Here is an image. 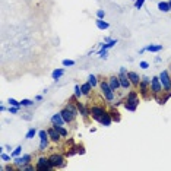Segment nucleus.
<instances>
[{
	"instance_id": "obj_1",
	"label": "nucleus",
	"mask_w": 171,
	"mask_h": 171,
	"mask_svg": "<svg viewBox=\"0 0 171 171\" xmlns=\"http://www.w3.org/2000/svg\"><path fill=\"white\" fill-rule=\"evenodd\" d=\"M123 104L127 111H136L137 105H139V94L136 91H129Z\"/></svg>"
},
{
	"instance_id": "obj_2",
	"label": "nucleus",
	"mask_w": 171,
	"mask_h": 171,
	"mask_svg": "<svg viewBox=\"0 0 171 171\" xmlns=\"http://www.w3.org/2000/svg\"><path fill=\"white\" fill-rule=\"evenodd\" d=\"M100 88H101V94H103V97L108 101V103H113L114 101V94L116 92L111 89V86H110V83H108V80H100Z\"/></svg>"
},
{
	"instance_id": "obj_3",
	"label": "nucleus",
	"mask_w": 171,
	"mask_h": 171,
	"mask_svg": "<svg viewBox=\"0 0 171 171\" xmlns=\"http://www.w3.org/2000/svg\"><path fill=\"white\" fill-rule=\"evenodd\" d=\"M139 95H142L143 98H149L151 94V78L149 76H142V80L139 83Z\"/></svg>"
},
{
	"instance_id": "obj_4",
	"label": "nucleus",
	"mask_w": 171,
	"mask_h": 171,
	"mask_svg": "<svg viewBox=\"0 0 171 171\" xmlns=\"http://www.w3.org/2000/svg\"><path fill=\"white\" fill-rule=\"evenodd\" d=\"M48 158H50V162H51L53 168H63V167H66V158L62 154H51Z\"/></svg>"
},
{
	"instance_id": "obj_5",
	"label": "nucleus",
	"mask_w": 171,
	"mask_h": 171,
	"mask_svg": "<svg viewBox=\"0 0 171 171\" xmlns=\"http://www.w3.org/2000/svg\"><path fill=\"white\" fill-rule=\"evenodd\" d=\"M162 92H164V89H162V83L160 80V76H154L151 79V94H152V97H158Z\"/></svg>"
},
{
	"instance_id": "obj_6",
	"label": "nucleus",
	"mask_w": 171,
	"mask_h": 171,
	"mask_svg": "<svg viewBox=\"0 0 171 171\" xmlns=\"http://www.w3.org/2000/svg\"><path fill=\"white\" fill-rule=\"evenodd\" d=\"M105 113H107V110L104 107H101V105H92L91 108H89V116H91L95 122H98V123H100V120L104 117Z\"/></svg>"
},
{
	"instance_id": "obj_7",
	"label": "nucleus",
	"mask_w": 171,
	"mask_h": 171,
	"mask_svg": "<svg viewBox=\"0 0 171 171\" xmlns=\"http://www.w3.org/2000/svg\"><path fill=\"white\" fill-rule=\"evenodd\" d=\"M160 80L162 83V89L164 92L171 91V75H170V70H162L160 75Z\"/></svg>"
},
{
	"instance_id": "obj_8",
	"label": "nucleus",
	"mask_w": 171,
	"mask_h": 171,
	"mask_svg": "<svg viewBox=\"0 0 171 171\" xmlns=\"http://www.w3.org/2000/svg\"><path fill=\"white\" fill-rule=\"evenodd\" d=\"M35 167H37V170H38V171H50V170H53V165H51V162H50V158H48V157H40V158L37 160Z\"/></svg>"
},
{
	"instance_id": "obj_9",
	"label": "nucleus",
	"mask_w": 171,
	"mask_h": 171,
	"mask_svg": "<svg viewBox=\"0 0 171 171\" xmlns=\"http://www.w3.org/2000/svg\"><path fill=\"white\" fill-rule=\"evenodd\" d=\"M31 160H32V157L29 155V154H26V155H19V157H15L13 158V164L18 167V168H21V167H23V165H26V164H29L31 162Z\"/></svg>"
},
{
	"instance_id": "obj_10",
	"label": "nucleus",
	"mask_w": 171,
	"mask_h": 171,
	"mask_svg": "<svg viewBox=\"0 0 171 171\" xmlns=\"http://www.w3.org/2000/svg\"><path fill=\"white\" fill-rule=\"evenodd\" d=\"M118 79H120V85L123 89H130L132 88V82L129 79V75L127 73H118Z\"/></svg>"
},
{
	"instance_id": "obj_11",
	"label": "nucleus",
	"mask_w": 171,
	"mask_h": 171,
	"mask_svg": "<svg viewBox=\"0 0 171 171\" xmlns=\"http://www.w3.org/2000/svg\"><path fill=\"white\" fill-rule=\"evenodd\" d=\"M127 75H129V79L132 82V86H133L135 89H137V88H139V83H140V80H142V78L139 76V73H136V72H127Z\"/></svg>"
},
{
	"instance_id": "obj_12",
	"label": "nucleus",
	"mask_w": 171,
	"mask_h": 171,
	"mask_svg": "<svg viewBox=\"0 0 171 171\" xmlns=\"http://www.w3.org/2000/svg\"><path fill=\"white\" fill-rule=\"evenodd\" d=\"M107 80H108V83H110V86H111V89H113L114 92L118 91V89L122 88V85H120V79H118V75H117V76H116V75H111Z\"/></svg>"
},
{
	"instance_id": "obj_13",
	"label": "nucleus",
	"mask_w": 171,
	"mask_h": 171,
	"mask_svg": "<svg viewBox=\"0 0 171 171\" xmlns=\"http://www.w3.org/2000/svg\"><path fill=\"white\" fill-rule=\"evenodd\" d=\"M47 130H48V136H50V140H51V142H56V143H58V142L62 140V137H63V136H62V135L57 132L54 127H48Z\"/></svg>"
},
{
	"instance_id": "obj_14",
	"label": "nucleus",
	"mask_w": 171,
	"mask_h": 171,
	"mask_svg": "<svg viewBox=\"0 0 171 171\" xmlns=\"http://www.w3.org/2000/svg\"><path fill=\"white\" fill-rule=\"evenodd\" d=\"M73 98H75V103H76V107H78V110H79L80 116L86 118V117L89 116V110H86V107L83 105V103H80V100H78L76 97H73Z\"/></svg>"
},
{
	"instance_id": "obj_15",
	"label": "nucleus",
	"mask_w": 171,
	"mask_h": 171,
	"mask_svg": "<svg viewBox=\"0 0 171 171\" xmlns=\"http://www.w3.org/2000/svg\"><path fill=\"white\" fill-rule=\"evenodd\" d=\"M51 123H53V124H60V126L66 124V122H64V118H63L62 113L53 114V116H51Z\"/></svg>"
},
{
	"instance_id": "obj_16",
	"label": "nucleus",
	"mask_w": 171,
	"mask_h": 171,
	"mask_svg": "<svg viewBox=\"0 0 171 171\" xmlns=\"http://www.w3.org/2000/svg\"><path fill=\"white\" fill-rule=\"evenodd\" d=\"M60 113H62V116H63V118H64V122H66V123H73V122H75V117H76V116H73V114L70 113L69 110L63 108Z\"/></svg>"
},
{
	"instance_id": "obj_17",
	"label": "nucleus",
	"mask_w": 171,
	"mask_h": 171,
	"mask_svg": "<svg viewBox=\"0 0 171 171\" xmlns=\"http://www.w3.org/2000/svg\"><path fill=\"white\" fill-rule=\"evenodd\" d=\"M111 122H113V118H111V114H110V111H107V113L104 114V117L100 120V124L105 126V127H108V126L111 124Z\"/></svg>"
},
{
	"instance_id": "obj_18",
	"label": "nucleus",
	"mask_w": 171,
	"mask_h": 171,
	"mask_svg": "<svg viewBox=\"0 0 171 171\" xmlns=\"http://www.w3.org/2000/svg\"><path fill=\"white\" fill-rule=\"evenodd\" d=\"M73 100H75V98H73ZM64 108L69 110V111L73 114V116H78V114H79V110H78V107H76V103H68Z\"/></svg>"
},
{
	"instance_id": "obj_19",
	"label": "nucleus",
	"mask_w": 171,
	"mask_h": 171,
	"mask_svg": "<svg viewBox=\"0 0 171 171\" xmlns=\"http://www.w3.org/2000/svg\"><path fill=\"white\" fill-rule=\"evenodd\" d=\"M145 48H146V51H151V53H158L162 50V44H149Z\"/></svg>"
},
{
	"instance_id": "obj_20",
	"label": "nucleus",
	"mask_w": 171,
	"mask_h": 171,
	"mask_svg": "<svg viewBox=\"0 0 171 171\" xmlns=\"http://www.w3.org/2000/svg\"><path fill=\"white\" fill-rule=\"evenodd\" d=\"M80 89H82V92H83V95H89L91 94V91H92V85L89 83V82H85V83H82L80 85Z\"/></svg>"
},
{
	"instance_id": "obj_21",
	"label": "nucleus",
	"mask_w": 171,
	"mask_h": 171,
	"mask_svg": "<svg viewBox=\"0 0 171 171\" xmlns=\"http://www.w3.org/2000/svg\"><path fill=\"white\" fill-rule=\"evenodd\" d=\"M95 23H97V26H98V29H108L110 28V23L105 22L104 19H100V18H97V21H95Z\"/></svg>"
},
{
	"instance_id": "obj_22",
	"label": "nucleus",
	"mask_w": 171,
	"mask_h": 171,
	"mask_svg": "<svg viewBox=\"0 0 171 171\" xmlns=\"http://www.w3.org/2000/svg\"><path fill=\"white\" fill-rule=\"evenodd\" d=\"M64 75V69L60 68V69H56V70H53V73H51V78L54 80H58L62 76Z\"/></svg>"
},
{
	"instance_id": "obj_23",
	"label": "nucleus",
	"mask_w": 171,
	"mask_h": 171,
	"mask_svg": "<svg viewBox=\"0 0 171 171\" xmlns=\"http://www.w3.org/2000/svg\"><path fill=\"white\" fill-rule=\"evenodd\" d=\"M158 9H160L161 12H171L170 3H168V2H160V3H158Z\"/></svg>"
},
{
	"instance_id": "obj_24",
	"label": "nucleus",
	"mask_w": 171,
	"mask_h": 171,
	"mask_svg": "<svg viewBox=\"0 0 171 171\" xmlns=\"http://www.w3.org/2000/svg\"><path fill=\"white\" fill-rule=\"evenodd\" d=\"M53 127H54V129H56L57 132H58V133H60V135H62L63 137H66V136L69 135L68 130H66V129H64L63 126H60V124H53Z\"/></svg>"
},
{
	"instance_id": "obj_25",
	"label": "nucleus",
	"mask_w": 171,
	"mask_h": 171,
	"mask_svg": "<svg viewBox=\"0 0 171 171\" xmlns=\"http://www.w3.org/2000/svg\"><path fill=\"white\" fill-rule=\"evenodd\" d=\"M88 82L92 85V88H95V86H98V85H100V82H98V79H97V76H95V75H92V73L88 76Z\"/></svg>"
},
{
	"instance_id": "obj_26",
	"label": "nucleus",
	"mask_w": 171,
	"mask_h": 171,
	"mask_svg": "<svg viewBox=\"0 0 171 171\" xmlns=\"http://www.w3.org/2000/svg\"><path fill=\"white\" fill-rule=\"evenodd\" d=\"M35 135H38L37 129H35V127H31V129L26 132V135H25V139H34Z\"/></svg>"
},
{
	"instance_id": "obj_27",
	"label": "nucleus",
	"mask_w": 171,
	"mask_h": 171,
	"mask_svg": "<svg viewBox=\"0 0 171 171\" xmlns=\"http://www.w3.org/2000/svg\"><path fill=\"white\" fill-rule=\"evenodd\" d=\"M38 137H40V140H50L48 130H40V132H38Z\"/></svg>"
},
{
	"instance_id": "obj_28",
	"label": "nucleus",
	"mask_w": 171,
	"mask_h": 171,
	"mask_svg": "<svg viewBox=\"0 0 171 171\" xmlns=\"http://www.w3.org/2000/svg\"><path fill=\"white\" fill-rule=\"evenodd\" d=\"M18 170H19V171H34V170H37V167L31 165V162H29V164L23 165V167H21V168H18Z\"/></svg>"
},
{
	"instance_id": "obj_29",
	"label": "nucleus",
	"mask_w": 171,
	"mask_h": 171,
	"mask_svg": "<svg viewBox=\"0 0 171 171\" xmlns=\"http://www.w3.org/2000/svg\"><path fill=\"white\" fill-rule=\"evenodd\" d=\"M75 97H76L78 100H80V97H83V92H82L79 85H75Z\"/></svg>"
},
{
	"instance_id": "obj_30",
	"label": "nucleus",
	"mask_w": 171,
	"mask_h": 171,
	"mask_svg": "<svg viewBox=\"0 0 171 171\" xmlns=\"http://www.w3.org/2000/svg\"><path fill=\"white\" fill-rule=\"evenodd\" d=\"M21 154H22V146L19 145L18 148H15V149H13V152H12L10 155H12V158H15V157H19Z\"/></svg>"
},
{
	"instance_id": "obj_31",
	"label": "nucleus",
	"mask_w": 171,
	"mask_h": 171,
	"mask_svg": "<svg viewBox=\"0 0 171 171\" xmlns=\"http://www.w3.org/2000/svg\"><path fill=\"white\" fill-rule=\"evenodd\" d=\"M48 148V140H40V152H44Z\"/></svg>"
},
{
	"instance_id": "obj_32",
	"label": "nucleus",
	"mask_w": 171,
	"mask_h": 171,
	"mask_svg": "<svg viewBox=\"0 0 171 171\" xmlns=\"http://www.w3.org/2000/svg\"><path fill=\"white\" fill-rule=\"evenodd\" d=\"M110 114H111V118H113V120H116V122L120 120V116H118V111H117V110L111 108V110H110Z\"/></svg>"
},
{
	"instance_id": "obj_33",
	"label": "nucleus",
	"mask_w": 171,
	"mask_h": 171,
	"mask_svg": "<svg viewBox=\"0 0 171 171\" xmlns=\"http://www.w3.org/2000/svg\"><path fill=\"white\" fill-rule=\"evenodd\" d=\"M8 103L10 104V105H13V107H19V108L22 107V104H21V101H16L15 98H9V100H8Z\"/></svg>"
},
{
	"instance_id": "obj_34",
	"label": "nucleus",
	"mask_w": 171,
	"mask_h": 171,
	"mask_svg": "<svg viewBox=\"0 0 171 171\" xmlns=\"http://www.w3.org/2000/svg\"><path fill=\"white\" fill-rule=\"evenodd\" d=\"M62 64H63L64 68H69V66H75V60H69V58H64V60L62 62Z\"/></svg>"
},
{
	"instance_id": "obj_35",
	"label": "nucleus",
	"mask_w": 171,
	"mask_h": 171,
	"mask_svg": "<svg viewBox=\"0 0 171 171\" xmlns=\"http://www.w3.org/2000/svg\"><path fill=\"white\" fill-rule=\"evenodd\" d=\"M10 158H12V155H8V154H4V152H2V154H0V160L4 161V162H9Z\"/></svg>"
},
{
	"instance_id": "obj_36",
	"label": "nucleus",
	"mask_w": 171,
	"mask_h": 171,
	"mask_svg": "<svg viewBox=\"0 0 171 171\" xmlns=\"http://www.w3.org/2000/svg\"><path fill=\"white\" fill-rule=\"evenodd\" d=\"M21 104H22V107H29V105H32V104H34V101H32V100H28V98H25V100H22V101H21Z\"/></svg>"
},
{
	"instance_id": "obj_37",
	"label": "nucleus",
	"mask_w": 171,
	"mask_h": 171,
	"mask_svg": "<svg viewBox=\"0 0 171 171\" xmlns=\"http://www.w3.org/2000/svg\"><path fill=\"white\" fill-rule=\"evenodd\" d=\"M143 4H145V0H135V9H142Z\"/></svg>"
},
{
	"instance_id": "obj_38",
	"label": "nucleus",
	"mask_w": 171,
	"mask_h": 171,
	"mask_svg": "<svg viewBox=\"0 0 171 171\" xmlns=\"http://www.w3.org/2000/svg\"><path fill=\"white\" fill-rule=\"evenodd\" d=\"M98 56L101 57V58H107V57H108V53H107V50L101 48V50L98 51Z\"/></svg>"
},
{
	"instance_id": "obj_39",
	"label": "nucleus",
	"mask_w": 171,
	"mask_h": 171,
	"mask_svg": "<svg viewBox=\"0 0 171 171\" xmlns=\"http://www.w3.org/2000/svg\"><path fill=\"white\" fill-rule=\"evenodd\" d=\"M18 111H19V107H13V105L9 107V113H10V114H16Z\"/></svg>"
},
{
	"instance_id": "obj_40",
	"label": "nucleus",
	"mask_w": 171,
	"mask_h": 171,
	"mask_svg": "<svg viewBox=\"0 0 171 171\" xmlns=\"http://www.w3.org/2000/svg\"><path fill=\"white\" fill-rule=\"evenodd\" d=\"M104 16H105V12H104L103 9L97 10V18H100V19H104Z\"/></svg>"
},
{
	"instance_id": "obj_41",
	"label": "nucleus",
	"mask_w": 171,
	"mask_h": 171,
	"mask_svg": "<svg viewBox=\"0 0 171 171\" xmlns=\"http://www.w3.org/2000/svg\"><path fill=\"white\" fill-rule=\"evenodd\" d=\"M139 68L148 69V68H149V63H148V62H140V63H139Z\"/></svg>"
},
{
	"instance_id": "obj_42",
	"label": "nucleus",
	"mask_w": 171,
	"mask_h": 171,
	"mask_svg": "<svg viewBox=\"0 0 171 171\" xmlns=\"http://www.w3.org/2000/svg\"><path fill=\"white\" fill-rule=\"evenodd\" d=\"M78 154L83 155V154H85V148H83V146H78Z\"/></svg>"
},
{
	"instance_id": "obj_43",
	"label": "nucleus",
	"mask_w": 171,
	"mask_h": 171,
	"mask_svg": "<svg viewBox=\"0 0 171 171\" xmlns=\"http://www.w3.org/2000/svg\"><path fill=\"white\" fill-rule=\"evenodd\" d=\"M2 170H6V171H12V170H13V167H12V165H6V167H3V168H2Z\"/></svg>"
},
{
	"instance_id": "obj_44",
	"label": "nucleus",
	"mask_w": 171,
	"mask_h": 171,
	"mask_svg": "<svg viewBox=\"0 0 171 171\" xmlns=\"http://www.w3.org/2000/svg\"><path fill=\"white\" fill-rule=\"evenodd\" d=\"M35 100H37V101H43V95H37Z\"/></svg>"
},
{
	"instance_id": "obj_45",
	"label": "nucleus",
	"mask_w": 171,
	"mask_h": 171,
	"mask_svg": "<svg viewBox=\"0 0 171 171\" xmlns=\"http://www.w3.org/2000/svg\"><path fill=\"white\" fill-rule=\"evenodd\" d=\"M23 118H25V120H31L32 116H29V113H28V116H23Z\"/></svg>"
},
{
	"instance_id": "obj_46",
	"label": "nucleus",
	"mask_w": 171,
	"mask_h": 171,
	"mask_svg": "<svg viewBox=\"0 0 171 171\" xmlns=\"http://www.w3.org/2000/svg\"><path fill=\"white\" fill-rule=\"evenodd\" d=\"M120 73H127V70H126V68H120Z\"/></svg>"
},
{
	"instance_id": "obj_47",
	"label": "nucleus",
	"mask_w": 171,
	"mask_h": 171,
	"mask_svg": "<svg viewBox=\"0 0 171 171\" xmlns=\"http://www.w3.org/2000/svg\"><path fill=\"white\" fill-rule=\"evenodd\" d=\"M145 51H146V48H142V50H139V54H143Z\"/></svg>"
},
{
	"instance_id": "obj_48",
	"label": "nucleus",
	"mask_w": 171,
	"mask_h": 171,
	"mask_svg": "<svg viewBox=\"0 0 171 171\" xmlns=\"http://www.w3.org/2000/svg\"><path fill=\"white\" fill-rule=\"evenodd\" d=\"M168 3H170V9H171V0H170V2H168Z\"/></svg>"
},
{
	"instance_id": "obj_49",
	"label": "nucleus",
	"mask_w": 171,
	"mask_h": 171,
	"mask_svg": "<svg viewBox=\"0 0 171 171\" xmlns=\"http://www.w3.org/2000/svg\"><path fill=\"white\" fill-rule=\"evenodd\" d=\"M170 75H171V66H170Z\"/></svg>"
}]
</instances>
